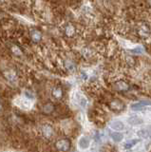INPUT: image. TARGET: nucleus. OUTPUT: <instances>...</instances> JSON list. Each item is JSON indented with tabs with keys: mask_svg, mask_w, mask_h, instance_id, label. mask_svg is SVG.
Returning <instances> with one entry per match:
<instances>
[{
	"mask_svg": "<svg viewBox=\"0 0 151 152\" xmlns=\"http://www.w3.org/2000/svg\"><path fill=\"white\" fill-rule=\"evenodd\" d=\"M149 110H150V111H151V107H150V108H149Z\"/></svg>",
	"mask_w": 151,
	"mask_h": 152,
	"instance_id": "b1692460",
	"label": "nucleus"
},
{
	"mask_svg": "<svg viewBox=\"0 0 151 152\" xmlns=\"http://www.w3.org/2000/svg\"><path fill=\"white\" fill-rule=\"evenodd\" d=\"M25 95L28 97V99H34V94H32L31 92H30L29 90H27V91H25Z\"/></svg>",
	"mask_w": 151,
	"mask_h": 152,
	"instance_id": "4be33fe9",
	"label": "nucleus"
},
{
	"mask_svg": "<svg viewBox=\"0 0 151 152\" xmlns=\"http://www.w3.org/2000/svg\"><path fill=\"white\" fill-rule=\"evenodd\" d=\"M54 108L55 107L53 103H47L43 107V113L47 114V115H50V114H51L54 111Z\"/></svg>",
	"mask_w": 151,
	"mask_h": 152,
	"instance_id": "1a4fd4ad",
	"label": "nucleus"
},
{
	"mask_svg": "<svg viewBox=\"0 0 151 152\" xmlns=\"http://www.w3.org/2000/svg\"><path fill=\"white\" fill-rule=\"evenodd\" d=\"M31 40L37 43V42H39L41 40V38H42V34H41V32L38 31H36V30H34V31H31Z\"/></svg>",
	"mask_w": 151,
	"mask_h": 152,
	"instance_id": "f8f14e48",
	"label": "nucleus"
},
{
	"mask_svg": "<svg viewBox=\"0 0 151 152\" xmlns=\"http://www.w3.org/2000/svg\"><path fill=\"white\" fill-rule=\"evenodd\" d=\"M79 104H80V107H87V100L86 98H85L84 96H81L79 99Z\"/></svg>",
	"mask_w": 151,
	"mask_h": 152,
	"instance_id": "a211bd4d",
	"label": "nucleus"
},
{
	"mask_svg": "<svg viewBox=\"0 0 151 152\" xmlns=\"http://www.w3.org/2000/svg\"><path fill=\"white\" fill-rule=\"evenodd\" d=\"M66 33H67L68 36H71L73 33H74V28H73V27L69 26L67 28V30H66Z\"/></svg>",
	"mask_w": 151,
	"mask_h": 152,
	"instance_id": "6ab92c4d",
	"label": "nucleus"
},
{
	"mask_svg": "<svg viewBox=\"0 0 151 152\" xmlns=\"http://www.w3.org/2000/svg\"><path fill=\"white\" fill-rule=\"evenodd\" d=\"M108 107L114 111H121L125 108V106L124 103L120 101V100H111L109 104H108Z\"/></svg>",
	"mask_w": 151,
	"mask_h": 152,
	"instance_id": "20e7f679",
	"label": "nucleus"
},
{
	"mask_svg": "<svg viewBox=\"0 0 151 152\" xmlns=\"http://www.w3.org/2000/svg\"><path fill=\"white\" fill-rule=\"evenodd\" d=\"M130 51H131V52H133V53H143L144 50L142 49L141 47H139V48H136V49L130 50Z\"/></svg>",
	"mask_w": 151,
	"mask_h": 152,
	"instance_id": "412c9836",
	"label": "nucleus"
},
{
	"mask_svg": "<svg viewBox=\"0 0 151 152\" xmlns=\"http://www.w3.org/2000/svg\"><path fill=\"white\" fill-rule=\"evenodd\" d=\"M109 136L115 142H119L124 139V134L119 132H109Z\"/></svg>",
	"mask_w": 151,
	"mask_h": 152,
	"instance_id": "9d476101",
	"label": "nucleus"
},
{
	"mask_svg": "<svg viewBox=\"0 0 151 152\" xmlns=\"http://www.w3.org/2000/svg\"><path fill=\"white\" fill-rule=\"evenodd\" d=\"M137 135L140 138H143V139H148L149 138V133L147 128H144V129H141L137 132Z\"/></svg>",
	"mask_w": 151,
	"mask_h": 152,
	"instance_id": "2eb2a0df",
	"label": "nucleus"
},
{
	"mask_svg": "<svg viewBox=\"0 0 151 152\" xmlns=\"http://www.w3.org/2000/svg\"><path fill=\"white\" fill-rule=\"evenodd\" d=\"M147 129H148V133H149V138L151 139V126L147 127Z\"/></svg>",
	"mask_w": 151,
	"mask_h": 152,
	"instance_id": "5701e85b",
	"label": "nucleus"
},
{
	"mask_svg": "<svg viewBox=\"0 0 151 152\" xmlns=\"http://www.w3.org/2000/svg\"><path fill=\"white\" fill-rule=\"evenodd\" d=\"M148 106L151 107V101H141V102L131 104L130 107L133 109V110H139V109H141L143 107H148Z\"/></svg>",
	"mask_w": 151,
	"mask_h": 152,
	"instance_id": "0eeeda50",
	"label": "nucleus"
},
{
	"mask_svg": "<svg viewBox=\"0 0 151 152\" xmlns=\"http://www.w3.org/2000/svg\"><path fill=\"white\" fill-rule=\"evenodd\" d=\"M113 88L117 91H120V92H125V91H127V90L129 89V85L125 83L124 80H119L115 82L113 84Z\"/></svg>",
	"mask_w": 151,
	"mask_h": 152,
	"instance_id": "7ed1b4c3",
	"label": "nucleus"
},
{
	"mask_svg": "<svg viewBox=\"0 0 151 152\" xmlns=\"http://www.w3.org/2000/svg\"><path fill=\"white\" fill-rule=\"evenodd\" d=\"M51 96H53L55 100H61L64 96V91L63 88L60 86H56L51 90Z\"/></svg>",
	"mask_w": 151,
	"mask_h": 152,
	"instance_id": "39448f33",
	"label": "nucleus"
},
{
	"mask_svg": "<svg viewBox=\"0 0 151 152\" xmlns=\"http://www.w3.org/2000/svg\"><path fill=\"white\" fill-rule=\"evenodd\" d=\"M79 146L82 149H87L89 146V139L86 136H83L81 139L79 140Z\"/></svg>",
	"mask_w": 151,
	"mask_h": 152,
	"instance_id": "9b49d317",
	"label": "nucleus"
},
{
	"mask_svg": "<svg viewBox=\"0 0 151 152\" xmlns=\"http://www.w3.org/2000/svg\"><path fill=\"white\" fill-rule=\"evenodd\" d=\"M138 34L142 38H147L150 35V30H149V28L146 26V25L141 26L139 28V30H138Z\"/></svg>",
	"mask_w": 151,
	"mask_h": 152,
	"instance_id": "423d86ee",
	"label": "nucleus"
},
{
	"mask_svg": "<svg viewBox=\"0 0 151 152\" xmlns=\"http://www.w3.org/2000/svg\"><path fill=\"white\" fill-rule=\"evenodd\" d=\"M70 146H71V144L69 139H59L55 142V147L62 152L69 151L70 149Z\"/></svg>",
	"mask_w": 151,
	"mask_h": 152,
	"instance_id": "f257e3e1",
	"label": "nucleus"
},
{
	"mask_svg": "<svg viewBox=\"0 0 151 152\" xmlns=\"http://www.w3.org/2000/svg\"><path fill=\"white\" fill-rule=\"evenodd\" d=\"M126 62H127V64H128L129 66H134L135 65V59L133 58V57H126Z\"/></svg>",
	"mask_w": 151,
	"mask_h": 152,
	"instance_id": "aec40b11",
	"label": "nucleus"
},
{
	"mask_svg": "<svg viewBox=\"0 0 151 152\" xmlns=\"http://www.w3.org/2000/svg\"><path fill=\"white\" fill-rule=\"evenodd\" d=\"M110 127L112 128V129L114 130H118V131H122L125 129V124L123 123L122 121H113L111 124H110Z\"/></svg>",
	"mask_w": 151,
	"mask_h": 152,
	"instance_id": "6e6552de",
	"label": "nucleus"
},
{
	"mask_svg": "<svg viewBox=\"0 0 151 152\" xmlns=\"http://www.w3.org/2000/svg\"><path fill=\"white\" fill-rule=\"evenodd\" d=\"M42 135H43L44 138H46V139H51L54 134V131H53V126H51L50 125H49V124H45V125H43L41 126V129H40Z\"/></svg>",
	"mask_w": 151,
	"mask_h": 152,
	"instance_id": "f03ea898",
	"label": "nucleus"
},
{
	"mask_svg": "<svg viewBox=\"0 0 151 152\" xmlns=\"http://www.w3.org/2000/svg\"><path fill=\"white\" fill-rule=\"evenodd\" d=\"M5 76H6V79L12 83H13L16 80V75L13 71H8V72L5 73Z\"/></svg>",
	"mask_w": 151,
	"mask_h": 152,
	"instance_id": "f3484780",
	"label": "nucleus"
},
{
	"mask_svg": "<svg viewBox=\"0 0 151 152\" xmlns=\"http://www.w3.org/2000/svg\"><path fill=\"white\" fill-rule=\"evenodd\" d=\"M65 66H66V68H67V69L69 71H70V72H74L75 69H76V66H75V65L73 64V62L69 61V60L65 62Z\"/></svg>",
	"mask_w": 151,
	"mask_h": 152,
	"instance_id": "dca6fc26",
	"label": "nucleus"
},
{
	"mask_svg": "<svg viewBox=\"0 0 151 152\" xmlns=\"http://www.w3.org/2000/svg\"><path fill=\"white\" fill-rule=\"evenodd\" d=\"M140 142V140L139 139H133V140H129V141H127V142H125V144H124V148L125 149H130V148H132L136 144H138V142Z\"/></svg>",
	"mask_w": 151,
	"mask_h": 152,
	"instance_id": "4468645a",
	"label": "nucleus"
},
{
	"mask_svg": "<svg viewBox=\"0 0 151 152\" xmlns=\"http://www.w3.org/2000/svg\"><path fill=\"white\" fill-rule=\"evenodd\" d=\"M128 123L130 124V125H141V124H143L144 123V120L142 118L138 117V116H132L130 118H128Z\"/></svg>",
	"mask_w": 151,
	"mask_h": 152,
	"instance_id": "ddd939ff",
	"label": "nucleus"
}]
</instances>
